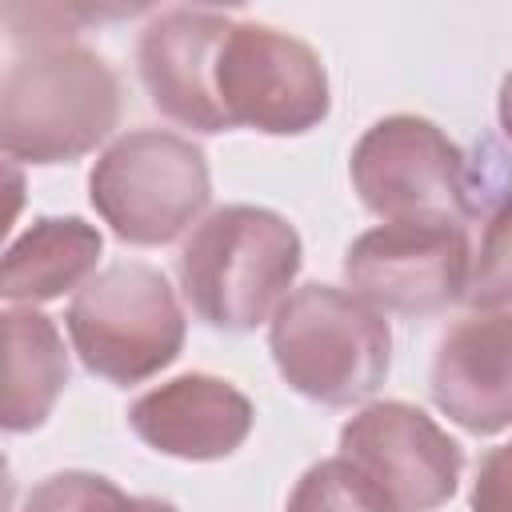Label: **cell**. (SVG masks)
<instances>
[{
    "mask_svg": "<svg viewBox=\"0 0 512 512\" xmlns=\"http://www.w3.org/2000/svg\"><path fill=\"white\" fill-rule=\"evenodd\" d=\"M120 80L76 40H36L0 80V148L24 164H72L112 136Z\"/></svg>",
    "mask_w": 512,
    "mask_h": 512,
    "instance_id": "cell-1",
    "label": "cell"
},
{
    "mask_svg": "<svg viewBox=\"0 0 512 512\" xmlns=\"http://www.w3.org/2000/svg\"><path fill=\"white\" fill-rule=\"evenodd\" d=\"M300 232L272 208L224 204L180 248L176 276L192 312L220 332H252L288 300L300 272Z\"/></svg>",
    "mask_w": 512,
    "mask_h": 512,
    "instance_id": "cell-2",
    "label": "cell"
},
{
    "mask_svg": "<svg viewBox=\"0 0 512 512\" xmlns=\"http://www.w3.org/2000/svg\"><path fill=\"white\" fill-rule=\"evenodd\" d=\"M268 352L288 388L300 396L348 408L388 376L392 328L380 308L336 284H304L288 292L268 328Z\"/></svg>",
    "mask_w": 512,
    "mask_h": 512,
    "instance_id": "cell-3",
    "label": "cell"
},
{
    "mask_svg": "<svg viewBox=\"0 0 512 512\" xmlns=\"http://www.w3.org/2000/svg\"><path fill=\"white\" fill-rule=\"evenodd\" d=\"M88 200L116 240L156 248L188 232L208 200V156L168 128H132L116 136L88 172Z\"/></svg>",
    "mask_w": 512,
    "mask_h": 512,
    "instance_id": "cell-4",
    "label": "cell"
},
{
    "mask_svg": "<svg viewBox=\"0 0 512 512\" xmlns=\"http://www.w3.org/2000/svg\"><path fill=\"white\" fill-rule=\"evenodd\" d=\"M68 336L80 364L108 384H140L168 368L184 348V308L168 276L124 260L96 272L68 304Z\"/></svg>",
    "mask_w": 512,
    "mask_h": 512,
    "instance_id": "cell-5",
    "label": "cell"
},
{
    "mask_svg": "<svg viewBox=\"0 0 512 512\" xmlns=\"http://www.w3.org/2000/svg\"><path fill=\"white\" fill-rule=\"evenodd\" d=\"M216 96L232 128L264 136H300L328 120V72L312 44L300 36L232 20L216 56Z\"/></svg>",
    "mask_w": 512,
    "mask_h": 512,
    "instance_id": "cell-6",
    "label": "cell"
},
{
    "mask_svg": "<svg viewBox=\"0 0 512 512\" xmlns=\"http://www.w3.org/2000/svg\"><path fill=\"white\" fill-rule=\"evenodd\" d=\"M472 244L460 216H408L360 232L344 252L348 292L380 312L428 316L468 288Z\"/></svg>",
    "mask_w": 512,
    "mask_h": 512,
    "instance_id": "cell-7",
    "label": "cell"
},
{
    "mask_svg": "<svg viewBox=\"0 0 512 512\" xmlns=\"http://www.w3.org/2000/svg\"><path fill=\"white\" fill-rule=\"evenodd\" d=\"M360 204L380 220L468 216V156L424 116L376 120L348 156Z\"/></svg>",
    "mask_w": 512,
    "mask_h": 512,
    "instance_id": "cell-8",
    "label": "cell"
},
{
    "mask_svg": "<svg viewBox=\"0 0 512 512\" xmlns=\"http://www.w3.org/2000/svg\"><path fill=\"white\" fill-rule=\"evenodd\" d=\"M340 456L364 468L396 512H436L464 472V448L408 400L364 404L340 428Z\"/></svg>",
    "mask_w": 512,
    "mask_h": 512,
    "instance_id": "cell-9",
    "label": "cell"
},
{
    "mask_svg": "<svg viewBox=\"0 0 512 512\" xmlns=\"http://www.w3.org/2000/svg\"><path fill=\"white\" fill-rule=\"evenodd\" d=\"M232 20L212 8L160 12L136 44V68L152 108L192 132H228L216 96V56Z\"/></svg>",
    "mask_w": 512,
    "mask_h": 512,
    "instance_id": "cell-10",
    "label": "cell"
},
{
    "mask_svg": "<svg viewBox=\"0 0 512 512\" xmlns=\"http://www.w3.org/2000/svg\"><path fill=\"white\" fill-rule=\"evenodd\" d=\"M432 404L472 436L512 428V312L456 320L432 356Z\"/></svg>",
    "mask_w": 512,
    "mask_h": 512,
    "instance_id": "cell-11",
    "label": "cell"
},
{
    "mask_svg": "<svg viewBox=\"0 0 512 512\" xmlns=\"http://www.w3.org/2000/svg\"><path fill=\"white\" fill-rule=\"evenodd\" d=\"M252 400L224 376L184 372L128 408V428L164 456L176 460H224L252 432Z\"/></svg>",
    "mask_w": 512,
    "mask_h": 512,
    "instance_id": "cell-12",
    "label": "cell"
},
{
    "mask_svg": "<svg viewBox=\"0 0 512 512\" xmlns=\"http://www.w3.org/2000/svg\"><path fill=\"white\" fill-rule=\"evenodd\" d=\"M104 252V236L96 224L80 216H40L32 220L4 252L0 268V296L8 304H44L64 292H80L96 260Z\"/></svg>",
    "mask_w": 512,
    "mask_h": 512,
    "instance_id": "cell-13",
    "label": "cell"
},
{
    "mask_svg": "<svg viewBox=\"0 0 512 512\" xmlns=\"http://www.w3.org/2000/svg\"><path fill=\"white\" fill-rule=\"evenodd\" d=\"M4 428L8 432H32L40 428L64 384H68V352L60 340V328L52 316L28 304L4 308Z\"/></svg>",
    "mask_w": 512,
    "mask_h": 512,
    "instance_id": "cell-14",
    "label": "cell"
},
{
    "mask_svg": "<svg viewBox=\"0 0 512 512\" xmlns=\"http://www.w3.org/2000/svg\"><path fill=\"white\" fill-rule=\"evenodd\" d=\"M24 512H180L172 500L160 496H128L100 472H52L28 496Z\"/></svg>",
    "mask_w": 512,
    "mask_h": 512,
    "instance_id": "cell-15",
    "label": "cell"
},
{
    "mask_svg": "<svg viewBox=\"0 0 512 512\" xmlns=\"http://www.w3.org/2000/svg\"><path fill=\"white\" fill-rule=\"evenodd\" d=\"M284 512H396V508L364 468H356L348 456H328L296 480Z\"/></svg>",
    "mask_w": 512,
    "mask_h": 512,
    "instance_id": "cell-16",
    "label": "cell"
},
{
    "mask_svg": "<svg viewBox=\"0 0 512 512\" xmlns=\"http://www.w3.org/2000/svg\"><path fill=\"white\" fill-rule=\"evenodd\" d=\"M464 300L476 312H512V196L484 216Z\"/></svg>",
    "mask_w": 512,
    "mask_h": 512,
    "instance_id": "cell-17",
    "label": "cell"
},
{
    "mask_svg": "<svg viewBox=\"0 0 512 512\" xmlns=\"http://www.w3.org/2000/svg\"><path fill=\"white\" fill-rule=\"evenodd\" d=\"M472 512H512V440L480 456L472 480Z\"/></svg>",
    "mask_w": 512,
    "mask_h": 512,
    "instance_id": "cell-18",
    "label": "cell"
},
{
    "mask_svg": "<svg viewBox=\"0 0 512 512\" xmlns=\"http://www.w3.org/2000/svg\"><path fill=\"white\" fill-rule=\"evenodd\" d=\"M496 116H500V128L504 136L512 140V72L500 80V100H496Z\"/></svg>",
    "mask_w": 512,
    "mask_h": 512,
    "instance_id": "cell-19",
    "label": "cell"
}]
</instances>
